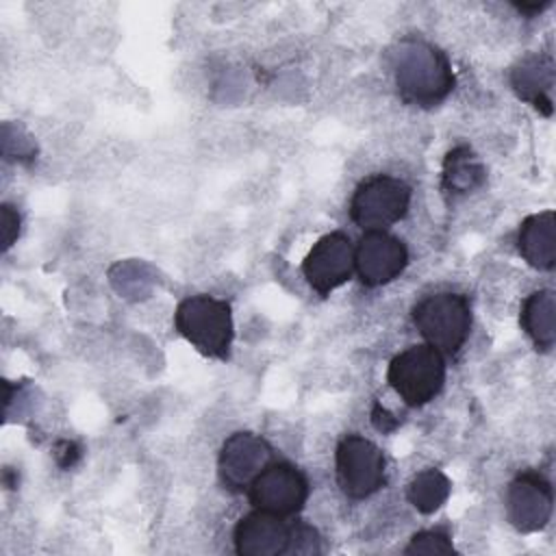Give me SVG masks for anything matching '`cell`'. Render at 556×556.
Masks as SVG:
<instances>
[{
    "instance_id": "cell-1",
    "label": "cell",
    "mask_w": 556,
    "mask_h": 556,
    "mask_svg": "<svg viewBox=\"0 0 556 556\" xmlns=\"http://www.w3.org/2000/svg\"><path fill=\"white\" fill-rule=\"evenodd\" d=\"M393 78L404 102L437 106L454 89V74L447 56L424 39H402L391 52Z\"/></svg>"
},
{
    "instance_id": "cell-2",
    "label": "cell",
    "mask_w": 556,
    "mask_h": 556,
    "mask_svg": "<svg viewBox=\"0 0 556 556\" xmlns=\"http://www.w3.org/2000/svg\"><path fill=\"white\" fill-rule=\"evenodd\" d=\"M174 326L198 352L211 358H226L232 345L230 304L213 295H189L174 313Z\"/></svg>"
},
{
    "instance_id": "cell-3",
    "label": "cell",
    "mask_w": 556,
    "mask_h": 556,
    "mask_svg": "<svg viewBox=\"0 0 556 556\" xmlns=\"http://www.w3.org/2000/svg\"><path fill=\"white\" fill-rule=\"evenodd\" d=\"M413 324L443 356L456 354L469 337L471 304L463 293L439 291L415 304Z\"/></svg>"
},
{
    "instance_id": "cell-4",
    "label": "cell",
    "mask_w": 556,
    "mask_h": 556,
    "mask_svg": "<svg viewBox=\"0 0 556 556\" xmlns=\"http://www.w3.org/2000/svg\"><path fill=\"white\" fill-rule=\"evenodd\" d=\"M387 380L404 404L424 406L443 389L445 358L428 343L410 345L391 358Z\"/></svg>"
},
{
    "instance_id": "cell-5",
    "label": "cell",
    "mask_w": 556,
    "mask_h": 556,
    "mask_svg": "<svg viewBox=\"0 0 556 556\" xmlns=\"http://www.w3.org/2000/svg\"><path fill=\"white\" fill-rule=\"evenodd\" d=\"M408 204L410 187L404 180L376 174L356 187L350 200V217L365 232L384 230L406 215Z\"/></svg>"
},
{
    "instance_id": "cell-6",
    "label": "cell",
    "mask_w": 556,
    "mask_h": 556,
    "mask_svg": "<svg viewBox=\"0 0 556 556\" xmlns=\"http://www.w3.org/2000/svg\"><path fill=\"white\" fill-rule=\"evenodd\" d=\"M334 463L339 486L352 500L369 497L384 484V454L361 434H348L339 441Z\"/></svg>"
},
{
    "instance_id": "cell-7",
    "label": "cell",
    "mask_w": 556,
    "mask_h": 556,
    "mask_svg": "<svg viewBox=\"0 0 556 556\" xmlns=\"http://www.w3.org/2000/svg\"><path fill=\"white\" fill-rule=\"evenodd\" d=\"M250 502L254 508L291 517L302 510L308 497V480L306 476L291 463H269L248 486Z\"/></svg>"
},
{
    "instance_id": "cell-8",
    "label": "cell",
    "mask_w": 556,
    "mask_h": 556,
    "mask_svg": "<svg viewBox=\"0 0 556 556\" xmlns=\"http://www.w3.org/2000/svg\"><path fill=\"white\" fill-rule=\"evenodd\" d=\"M302 274L319 293L328 295L348 282L354 274V245L345 232H328L308 250Z\"/></svg>"
},
{
    "instance_id": "cell-9",
    "label": "cell",
    "mask_w": 556,
    "mask_h": 556,
    "mask_svg": "<svg viewBox=\"0 0 556 556\" xmlns=\"http://www.w3.org/2000/svg\"><path fill=\"white\" fill-rule=\"evenodd\" d=\"M408 265V250L402 239L387 230H367L354 248V271L367 287L395 280Z\"/></svg>"
},
{
    "instance_id": "cell-10",
    "label": "cell",
    "mask_w": 556,
    "mask_h": 556,
    "mask_svg": "<svg viewBox=\"0 0 556 556\" xmlns=\"http://www.w3.org/2000/svg\"><path fill=\"white\" fill-rule=\"evenodd\" d=\"M271 463V445L254 432L230 434L217 458L219 478L226 489L241 491L252 484V480Z\"/></svg>"
},
{
    "instance_id": "cell-11",
    "label": "cell",
    "mask_w": 556,
    "mask_h": 556,
    "mask_svg": "<svg viewBox=\"0 0 556 556\" xmlns=\"http://www.w3.org/2000/svg\"><path fill=\"white\" fill-rule=\"evenodd\" d=\"M554 508V493L547 478L536 471L519 473L506 491V515L519 532L541 530Z\"/></svg>"
},
{
    "instance_id": "cell-12",
    "label": "cell",
    "mask_w": 556,
    "mask_h": 556,
    "mask_svg": "<svg viewBox=\"0 0 556 556\" xmlns=\"http://www.w3.org/2000/svg\"><path fill=\"white\" fill-rule=\"evenodd\" d=\"M232 541L235 552L241 556L287 554L289 523H285V517L256 508L237 521Z\"/></svg>"
},
{
    "instance_id": "cell-13",
    "label": "cell",
    "mask_w": 556,
    "mask_h": 556,
    "mask_svg": "<svg viewBox=\"0 0 556 556\" xmlns=\"http://www.w3.org/2000/svg\"><path fill=\"white\" fill-rule=\"evenodd\" d=\"M510 85L517 96L543 115H552V87H554V63L545 54L523 56L510 72Z\"/></svg>"
},
{
    "instance_id": "cell-14",
    "label": "cell",
    "mask_w": 556,
    "mask_h": 556,
    "mask_svg": "<svg viewBox=\"0 0 556 556\" xmlns=\"http://www.w3.org/2000/svg\"><path fill=\"white\" fill-rule=\"evenodd\" d=\"M517 245L528 265L554 269L556 263V217L554 211H541L526 217L519 226Z\"/></svg>"
},
{
    "instance_id": "cell-15",
    "label": "cell",
    "mask_w": 556,
    "mask_h": 556,
    "mask_svg": "<svg viewBox=\"0 0 556 556\" xmlns=\"http://www.w3.org/2000/svg\"><path fill=\"white\" fill-rule=\"evenodd\" d=\"M521 328L536 350L549 352L556 343V298L552 289L530 293L521 306Z\"/></svg>"
},
{
    "instance_id": "cell-16",
    "label": "cell",
    "mask_w": 556,
    "mask_h": 556,
    "mask_svg": "<svg viewBox=\"0 0 556 556\" xmlns=\"http://www.w3.org/2000/svg\"><path fill=\"white\" fill-rule=\"evenodd\" d=\"M441 178H443V189L447 193L465 195L482 187L486 172L471 148L456 146L445 154Z\"/></svg>"
},
{
    "instance_id": "cell-17",
    "label": "cell",
    "mask_w": 556,
    "mask_h": 556,
    "mask_svg": "<svg viewBox=\"0 0 556 556\" xmlns=\"http://www.w3.org/2000/svg\"><path fill=\"white\" fill-rule=\"evenodd\" d=\"M450 491H452V482L443 471L424 469L410 480L408 500L419 513L430 515L447 502Z\"/></svg>"
},
{
    "instance_id": "cell-18",
    "label": "cell",
    "mask_w": 556,
    "mask_h": 556,
    "mask_svg": "<svg viewBox=\"0 0 556 556\" xmlns=\"http://www.w3.org/2000/svg\"><path fill=\"white\" fill-rule=\"evenodd\" d=\"M319 552H321V536L313 526H308L304 521L289 523L287 554L311 556V554H319Z\"/></svg>"
},
{
    "instance_id": "cell-19",
    "label": "cell",
    "mask_w": 556,
    "mask_h": 556,
    "mask_svg": "<svg viewBox=\"0 0 556 556\" xmlns=\"http://www.w3.org/2000/svg\"><path fill=\"white\" fill-rule=\"evenodd\" d=\"M454 545L443 530H421L410 536L404 554H452Z\"/></svg>"
},
{
    "instance_id": "cell-20",
    "label": "cell",
    "mask_w": 556,
    "mask_h": 556,
    "mask_svg": "<svg viewBox=\"0 0 556 556\" xmlns=\"http://www.w3.org/2000/svg\"><path fill=\"white\" fill-rule=\"evenodd\" d=\"M0 226H2V248L9 250L20 235V213L11 204H2Z\"/></svg>"
},
{
    "instance_id": "cell-21",
    "label": "cell",
    "mask_w": 556,
    "mask_h": 556,
    "mask_svg": "<svg viewBox=\"0 0 556 556\" xmlns=\"http://www.w3.org/2000/svg\"><path fill=\"white\" fill-rule=\"evenodd\" d=\"M371 417H374V426H376L378 430H382V432H389V430H393V428L397 426V419L391 417L382 406H376L374 413H371Z\"/></svg>"
}]
</instances>
